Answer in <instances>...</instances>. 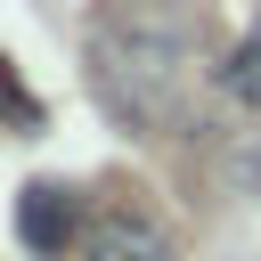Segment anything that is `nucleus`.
Listing matches in <instances>:
<instances>
[{
    "label": "nucleus",
    "mask_w": 261,
    "mask_h": 261,
    "mask_svg": "<svg viewBox=\"0 0 261 261\" xmlns=\"http://www.w3.org/2000/svg\"><path fill=\"white\" fill-rule=\"evenodd\" d=\"M82 228V204H73V188H57V179H33L24 196H16V237L33 245V253H65V237Z\"/></svg>",
    "instance_id": "obj_1"
},
{
    "label": "nucleus",
    "mask_w": 261,
    "mask_h": 261,
    "mask_svg": "<svg viewBox=\"0 0 261 261\" xmlns=\"http://www.w3.org/2000/svg\"><path fill=\"white\" fill-rule=\"evenodd\" d=\"M82 261H171V237L147 212H98L82 237Z\"/></svg>",
    "instance_id": "obj_2"
},
{
    "label": "nucleus",
    "mask_w": 261,
    "mask_h": 261,
    "mask_svg": "<svg viewBox=\"0 0 261 261\" xmlns=\"http://www.w3.org/2000/svg\"><path fill=\"white\" fill-rule=\"evenodd\" d=\"M220 82H228L237 98H261V24L237 41V57H228V73H220Z\"/></svg>",
    "instance_id": "obj_3"
}]
</instances>
